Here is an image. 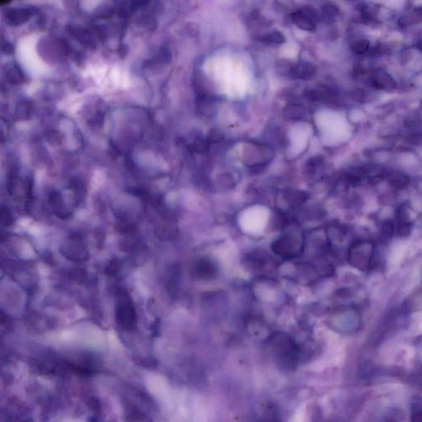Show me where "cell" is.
<instances>
[{"mask_svg": "<svg viewBox=\"0 0 422 422\" xmlns=\"http://www.w3.org/2000/svg\"><path fill=\"white\" fill-rule=\"evenodd\" d=\"M371 82L374 88L380 90H393L397 87L396 82L393 80V78L388 73L383 71L375 73Z\"/></svg>", "mask_w": 422, "mask_h": 422, "instance_id": "7", "label": "cell"}, {"mask_svg": "<svg viewBox=\"0 0 422 422\" xmlns=\"http://www.w3.org/2000/svg\"><path fill=\"white\" fill-rule=\"evenodd\" d=\"M284 117L289 121H301L305 117L304 108L299 104H291L284 110Z\"/></svg>", "mask_w": 422, "mask_h": 422, "instance_id": "8", "label": "cell"}, {"mask_svg": "<svg viewBox=\"0 0 422 422\" xmlns=\"http://www.w3.org/2000/svg\"><path fill=\"white\" fill-rule=\"evenodd\" d=\"M271 352L279 359L293 363L298 357V348L291 339L284 336H275L270 342Z\"/></svg>", "mask_w": 422, "mask_h": 422, "instance_id": "3", "label": "cell"}, {"mask_svg": "<svg viewBox=\"0 0 422 422\" xmlns=\"http://www.w3.org/2000/svg\"><path fill=\"white\" fill-rule=\"evenodd\" d=\"M302 247V239L295 234H286L279 240L274 241L271 248L275 253L285 257L297 256Z\"/></svg>", "mask_w": 422, "mask_h": 422, "instance_id": "2", "label": "cell"}, {"mask_svg": "<svg viewBox=\"0 0 422 422\" xmlns=\"http://www.w3.org/2000/svg\"><path fill=\"white\" fill-rule=\"evenodd\" d=\"M317 68L311 63H300L290 66L288 69L289 76L294 79L308 80L315 75Z\"/></svg>", "mask_w": 422, "mask_h": 422, "instance_id": "6", "label": "cell"}, {"mask_svg": "<svg viewBox=\"0 0 422 422\" xmlns=\"http://www.w3.org/2000/svg\"><path fill=\"white\" fill-rule=\"evenodd\" d=\"M339 12L338 7L334 5H325L322 7V13L324 16L325 19H333L337 15L339 14Z\"/></svg>", "mask_w": 422, "mask_h": 422, "instance_id": "13", "label": "cell"}, {"mask_svg": "<svg viewBox=\"0 0 422 422\" xmlns=\"http://www.w3.org/2000/svg\"><path fill=\"white\" fill-rule=\"evenodd\" d=\"M119 324L124 329H133L136 324V313L132 303L128 301H122L117 311Z\"/></svg>", "mask_w": 422, "mask_h": 422, "instance_id": "5", "label": "cell"}, {"mask_svg": "<svg viewBox=\"0 0 422 422\" xmlns=\"http://www.w3.org/2000/svg\"><path fill=\"white\" fill-rule=\"evenodd\" d=\"M198 272H200V276H209L212 275L214 272V268H213L210 263H202L200 265V267L198 268Z\"/></svg>", "mask_w": 422, "mask_h": 422, "instance_id": "16", "label": "cell"}, {"mask_svg": "<svg viewBox=\"0 0 422 422\" xmlns=\"http://www.w3.org/2000/svg\"><path fill=\"white\" fill-rule=\"evenodd\" d=\"M388 179L392 185L399 189H404L410 183V179L407 175L398 172H393L392 174H388Z\"/></svg>", "mask_w": 422, "mask_h": 422, "instance_id": "9", "label": "cell"}, {"mask_svg": "<svg viewBox=\"0 0 422 422\" xmlns=\"http://www.w3.org/2000/svg\"><path fill=\"white\" fill-rule=\"evenodd\" d=\"M369 48V42L367 40H361L352 46V52L357 55H363Z\"/></svg>", "mask_w": 422, "mask_h": 422, "instance_id": "14", "label": "cell"}, {"mask_svg": "<svg viewBox=\"0 0 422 422\" xmlns=\"http://www.w3.org/2000/svg\"><path fill=\"white\" fill-rule=\"evenodd\" d=\"M12 0H0V6H4L12 2Z\"/></svg>", "mask_w": 422, "mask_h": 422, "instance_id": "18", "label": "cell"}, {"mask_svg": "<svg viewBox=\"0 0 422 422\" xmlns=\"http://www.w3.org/2000/svg\"><path fill=\"white\" fill-rule=\"evenodd\" d=\"M294 23L301 29L313 32L316 29L317 15L312 7H303L299 12H294L291 15Z\"/></svg>", "mask_w": 422, "mask_h": 422, "instance_id": "4", "label": "cell"}, {"mask_svg": "<svg viewBox=\"0 0 422 422\" xmlns=\"http://www.w3.org/2000/svg\"><path fill=\"white\" fill-rule=\"evenodd\" d=\"M352 97L354 98L355 100L360 102V103H362V102L364 101V98H365V93L362 90L355 91Z\"/></svg>", "mask_w": 422, "mask_h": 422, "instance_id": "17", "label": "cell"}, {"mask_svg": "<svg viewBox=\"0 0 422 422\" xmlns=\"http://www.w3.org/2000/svg\"><path fill=\"white\" fill-rule=\"evenodd\" d=\"M373 245L370 241H359L353 244L349 250V263L355 267L368 271L372 264Z\"/></svg>", "mask_w": 422, "mask_h": 422, "instance_id": "1", "label": "cell"}, {"mask_svg": "<svg viewBox=\"0 0 422 422\" xmlns=\"http://www.w3.org/2000/svg\"><path fill=\"white\" fill-rule=\"evenodd\" d=\"M259 41L266 44H283L286 42V37L281 32L273 31L267 34L261 35L258 37Z\"/></svg>", "mask_w": 422, "mask_h": 422, "instance_id": "10", "label": "cell"}, {"mask_svg": "<svg viewBox=\"0 0 422 422\" xmlns=\"http://www.w3.org/2000/svg\"><path fill=\"white\" fill-rule=\"evenodd\" d=\"M421 19H422V12L420 10L419 12L418 10H416L410 14L401 17L400 19L398 20V24L400 25L401 27H409L420 22Z\"/></svg>", "mask_w": 422, "mask_h": 422, "instance_id": "11", "label": "cell"}, {"mask_svg": "<svg viewBox=\"0 0 422 422\" xmlns=\"http://www.w3.org/2000/svg\"><path fill=\"white\" fill-rule=\"evenodd\" d=\"M286 199L291 205H301L307 200V195L302 191H296V190H290L286 194Z\"/></svg>", "mask_w": 422, "mask_h": 422, "instance_id": "12", "label": "cell"}, {"mask_svg": "<svg viewBox=\"0 0 422 422\" xmlns=\"http://www.w3.org/2000/svg\"><path fill=\"white\" fill-rule=\"evenodd\" d=\"M322 162H323V159H322V157H313V158L310 159L309 162H307L305 169H306V170H307L308 174H313L316 171V169H317V168L322 164Z\"/></svg>", "mask_w": 422, "mask_h": 422, "instance_id": "15", "label": "cell"}]
</instances>
